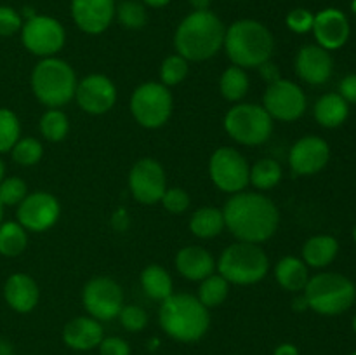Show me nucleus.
Wrapping results in <instances>:
<instances>
[{
	"label": "nucleus",
	"mask_w": 356,
	"mask_h": 355,
	"mask_svg": "<svg viewBox=\"0 0 356 355\" xmlns=\"http://www.w3.org/2000/svg\"><path fill=\"white\" fill-rule=\"evenodd\" d=\"M222 218L226 228L240 242L263 244L277 233L280 212L270 197L243 190L226 202Z\"/></svg>",
	"instance_id": "1"
},
{
	"label": "nucleus",
	"mask_w": 356,
	"mask_h": 355,
	"mask_svg": "<svg viewBox=\"0 0 356 355\" xmlns=\"http://www.w3.org/2000/svg\"><path fill=\"white\" fill-rule=\"evenodd\" d=\"M225 33V24L214 13L193 10L177 26L174 47L188 61H205L214 58L222 47Z\"/></svg>",
	"instance_id": "2"
},
{
	"label": "nucleus",
	"mask_w": 356,
	"mask_h": 355,
	"mask_svg": "<svg viewBox=\"0 0 356 355\" xmlns=\"http://www.w3.org/2000/svg\"><path fill=\"white\" fill-rule=\"evenodd\" d=\"M159 320L167 336L181 343L202 340L211 326L209 308L197 296L177 292L163 299L159 310Z\"/></svg>",
	"instance_id": "3"
},
{
	"label": "nucleus",
	"mask_w": 356,
	"mask_h": 355,
	"mask_svg": "<svg viewBox=\"0 0 356 355\" xmlns=\"http://www.w3.org/2000/svg\"><path fill=\"white\" fill-rule=\"evenodd\" d=\"M225 47L229 61L240 68H259L270 61L275 38L263 23L256 19L235 21L225 33Z\"/></svg>",
	"instance_id": "4"
},
{
	"label": "nucleus",
	"mask_w": 356,
	"mask_h": 355,
	"mask_svg": "<svg viewBox=\"0 0 356 355\" xmlns=\"http://www.w3.org/2000/svg\"><path fill=\"white\" fill-rule=\"evenodd\" d=\"M75 70L56 56L44 58L35 65L31 72V89L35 97L49 108H61L75 97L76 90Z\"/></svg>",
	"instance_id": "5"
},
{
	"label": "nucleus",
	"mask_w": 356,
	"mask_h": 355,
	"mask_svg": "<svg viewBox=\"0 0 356 355\" xmlns=\"http://www.w3.org/2000/svg\"><path fill=\"white\" fill-rule=\"evenodd\" d=\"M305 299L308 308L320 315L344 313L356 299V287L346 275L323 271L308 281L305 287Z\"/></svg>",
	"instance_id": "6"
},
{
	"label": "nucleus",
	"mask_w": 356,
	"mask_h": 355,
	"mask_svg": "<svg viewBox=\"0 0 356 355\" xmlns=\"http://www.w3.org/2000/svg\"><path fill=\"white\" fill-rule=\"evenodd\" d=\"M219 275L229 284L250 285L263 281L270 270V260L259 244L236 242L222 251L218 263Z\"/></svg>",
	"instance_id": "7"
},
{
	"label": "nucleus",
	"mask_w": 356,
	"mask_h": 355,
	"mask_svg": "<svg viewBox=\"0 0 356 355\" xmlns=\"http://www.w3.org/2000/svg\"><path fill=\"white\" fill-rule=\"evenodd\" d=\"M225 131L240 145H263L273 132V118L261 104L238 103L226 113Z\"/></svg>",
	"instance_id": "8"
},
{
	"label": "nucleus",
	"mask_w": 356,
	"mask_h": 355,
	"mask_svg": "<svg viewBox=\"0 0 356 355\" xmlns=\"http://www.w3.org/2000/svg\"><path fill=\"white\" fill-rule=\"evenodd\" d=\"M129 108L139 125L159 129L165 125L172 115V93L162 82H145L134 89Z\"/></svg>",
	"instance_id": "9"
},
{
	"label": "nucleus",
	"mask_w": 356,
	"mask_h": 355,
	"mask_svg": "<svg viewBox=\"0 0 356 355\" xmlns=\"http://www.w3.org/2000/svg\"><path fill=\"white\" fill-rule=\"evenodd\" d=\"M212 183L225 194H238L250 183V166L245 157L232 146H221L209 160Z\"/></svg>",
	"instance_id": "10"
},
{
	"label": "nucleus",
	"mask_w": 356,
	"mask_h": 355,
	"mask_svg": "<svg viewBox=\"0 0 356 355\" xmlns=\"http://www.w3.org/2000/svg\"><path fill=\"white\" fill-rule=\"evenodd\" d=\"M21 40L31 54L40 56V58H52L65 45L66 33L58 19L35 14L21 26Z\"/></svg>",
	"instance_id": "11"
},
{
	"label": "nucleus",
	"mask_w": 356,
	"mask_h": 355,
	"mask_svg": "<svg viewBox=\"0 0 356 355\" xmlns=\"http://www.w3.org/2000/svg\"><path fill=\"white\" fill-rule=\"evenodd\" d=\"M82 301L92 319L113 320L124 306V291L110 277H94L82 291Z\"/></svg>",
	"instance_id": "12"
},
{
	"label": "nucleus",
	"mask_w": 356,
	"mask_h": 355,
	"mask_svg": "<svg viewBox=\"0 0 356 355\" xmlns=\"http://www.w3.org/2000/svg\"><path fill=\"white\" fill-rule=\"evenodd\" d=\"M306 94L298 84L280 79L268 84L263 97L264 110L273 120L294 122L301 118L306 111Z\"/></svg>",
	"instance_id": "13"
},
{
	"label": "nucleus",
	"mask_w": 356,
	"mask_h": 355,
	"mask_svg": "<svg viewBox=\"0 0 356 355\" xmlns=\"http://www.w3.org/2000/svg\"><path fill=\"white\" fill-rule=\"evenodd\" d=\"M129 190L132 197L146 205H153L162 200L167 190L165 171L155 159L138 160L129 173Z\"/></svg>",
	"instance_id": "14"
},
{
	"label": "nucleus",
	"mask_w": 356,
	"mask_h": 355,
	"mask_svg": "<svg viewBox=\"0 0 356 355\" xmlns=\"http://www.w3.org/2000/svg\"><path fill=\"white\" fill-rule=\"evenodd\" d=\"M61 214L59 200L49 191L28 194L17 205V223L28 232L40 233L52 228Z\"/></svg>",
	"instance_id": "15"
},
{
	"label": "nucleus",
	"mask_w": 356,
	"mask_h": 355,
	"mask_svg": "<svg viewBox=\"0 0 356 355\" xmlns=\"http://www.w3.org/2000/svg\"><path fill=\"white\" fill-rule=\"evenodd\" d=\"M75 100L86 113L103 115L117 103V87L103 73L87 75L76 84Z\"/></svg>",
	"instance_id": "16"
},
{
	"label": "nucleus",
	"mask_w": 356,
	"mask_h": 355,
	"mask_svg": "<svg viewBox=\"0 0 356 355\" xmlns=\"http://www.w3.org/2000/svg\"><path fill=\"white\" fill-rule=\"evenodd\" d=\"M329 159V143L318 136H305L298 139L289 152V166L296 176H312L320 173Z\"/></svg>",
	"instance_id": "17"
},
{
	"label": "nucleus",
	"mask_w": 356,
	"mask_h": 355,
	"mask_svg": "<svg viewBox=\"0 0 356 355\" xmlns=\"http://www.w3.org/2000/svg\"><path fill=\"white\" fill-rule=\"evenodd\" d=\"M312 31L315 33L320 47L330 52L337 51L346 44L351 33V26L343 10L329 7L316 14Z\"/></svg>",
	"instance_id": "18"
},
{
	"label": "nucleus",
	"mask_w": 356,
	"mask_h": 355,
	"mask_svg": "<svg viewBox=\"0 0 356 355\" xmlns=\"http://www.w3.org/2000/svg\"><path fill=\"white\" fill-rule=\"evenodd\" d=\"M115 0H72V17L89 35H99L115 17Z\"/></svg>",
	"instance_id": "19"
},
{
	"label": "nucleus",
	"mask_w": 356,
	"mask_h": 355,
	"mask_svg": "<svg viewBox=\"0 0 356 355\" xmlns=\"http://www.w3.org/2000/svg\"><path fill=\"white\" fill-rule=\"evenodd\" d=\"M334 70L332 56L329 51L316 45H305L296 56V73L301 80L312 86H322L330 79Z\"/></svg>",
	"instance_id": "20"
},
{
	"label": "nucleus",
	"mask_w": 356,
	"mask_h": 355,
	"mask_svg": "<svg viewBox=\"0 0 356 355\" xmlns=\"http://www.w3.org/2000/svg\"><path fill=\"white\" fill-rule=\"evenodd\" d=\"M104 338L103 326L92 317H75L63 329V341L73 350L87 352L99 347Z\"/></svg>",
	"instance_id": "21"
},
{
	"label": "nucleus",
	"mask_w": 356,
	"mask_h": 355,
	"mask_svg": "<svg viewBox=\"0 0 356 355\" xmlns=\"http://www.w3.org/2000/svg\"><path fill=\"white\" fill-rule=\"evenodd\" d=\"M3 298L7 305L19 313H28L37 306L40 299V289L33 277L28 274L10 275L3 285Z\"/></svg>",
	"instance_id": "22"
},
{
	"label": "nucleus",
	"mask_w": 356,
	"mask_h": 355,
	"mask_svg": "<svg viewBox=\"0 0 356 355\" xmlns=\"http://www.w3.org/2000/svg\"><path fill=\"white\" fill-rule=\"evenodd\" d=\"M176 268L184 278L202 282L216 271V260L200 246H186L176 254Z\"/></svg>",
	"instance_id": "23"
},
{
	"label": "nucleus",
	"mask_w": 356,
	"mask_h": 355,
	"mask_svg": "<svg viewBox=\"0 0 356 355\" xmlns=\"http://www.w3.org/2000/svg\"><path fill=\"white\" fill-rule=\"evenodd\" d=\"M275 277L285 291L301 292L309 281L308 265L298 256H284L275 267Z\"/></svg>",
	"instance_id": "24"
},
{
	"label": "nucleus",
	"mask_w": 356,
	"mask_h": 355,
	"mask_svg": "<svg viewBox=\"0 0 356 355\" xmlns=\"http://www.w3.org/2000/svg\"><path fill=\"white\" fill-rule=\"evenodd\" d=\"M348 101L341 96L339 93H329L323 94L315 104V113L316 122L323 127H339L346 122L348 115H350V106H348Z\"/></svg>",
	"instance_id": "25"
},
{
	"label": "nucleus",
	"mask_w": 356,
	"mask_h": 355,
	"mask_svg": "<svg viewBox=\"0 0 356 355\" xmlns=\"http://www.w3.org/2000/svg\"><path fill=\"white\" fill-rule=\"evenodd\" d=\"M339 242L332 235H315L302 246V261L312 268H325L336 260Z\"/></svg>",
	"instance_id": "26"
},
{
	"label": "nucleus",
	"mask_w": 356,
	"mask_h": 355,
	"mask_svg": "<svg viewBox=\"0 0 356 355\" xmlns=\"http://www.w3.org/2000/svg\"><path fill=\"white\" fill-rule=\"evenodd\" d=\"M225 228V218H222L221 209L205 205L191 214L190 230L198 239H214Z\"/></svg>",
	"instance_id": "27"
},
{
	"label": "nucleus",
	"mask_w": 356,
	"mask_h": 355,
	"mask_svg": "<svg viewBox=\"0 0 356 355\" xmlns=\"http://www.w3.org/2000/svg\"><path fill=\"white\" fill-rule=\"evenodd\" d=\"M141 287L146 292V296H149L152 299H159V301H163L170 294H174L172 277L160 265H149L143 270Z\"/></svg>",
	"instance_id": "28"
},
{
	"label": "nucleus",
	"mask_w": 356,
	"mask_h": 355,
	"mask_svg": "<svg viewBox=\"0 0 356 355\" xmlns=\"http://www.w3.org/2000/svg\"><path fill=\"white\" fill-rule=\"evenodd\" d=\"M249 77H247V72L240 66L232 65L229 68H226L222 72L221 79H219V90H221L222 97L232 103H236V101L243 100L249 90Z\"/></svg>",
	"instance_id": "29"
},
{
	"label": "nucleus",
	"mask_w": 356,
	"mask_h": 355,
	"mask_svg": "<svg viewBox=\"0 0 356 355\" xmlns=\"http://www.w3.org/2000/svg\"><path fill=\"white\" fill-rule=\"evenodd\" d=\"M284 171L275 159H261L250 167V184L257 190H271L282 181Z\"/></svg>",
	"instance_id": "30"
},
{
	"label": "nucleus",
	"mask_w": 356,
	"mask_h": 355,
	"mask_svg": "<svg viewBox=\"0 0 356 355\" xmlns=\"http://www.w3.org/2000/svg\"><path fill=\"white\" fill-rule=\"evenodd\" d=\"M229 292V282L226 281L222 275L212 274L207 278L200 282V287H198V296L200 303L207 308H214L225 303V299L228 298Z\"/></svg>",
	"instance_id": "31"
},
{
	"label": "nucleus",
	"mask_w": 356,
	"mask_h": 355,
	"mask_svg": "<svg viewBox=\"0 0 356 355\" xmlns=\"http://www.w3.org/2000/svg\"><path fill=\"white\" fill-rule=\"evenodd\" d=\"M26 230L17 221H7L0 225V254L3 256H17L26 249Z\"/></svg>",
	"instance_id": "32"
},
{
	"label": "nucleus",
	"mask_w": 356,
	"mask_h": 355,
	"mask_svg": "<svg viewBox=\"0 0 356 355\" xmlns=\"http://www.w3.org/2000/svg\"><path fill=\"white\" fill-rule=\"evenodd\" d=\"M70 120L68 115L59 108H49L40 118V132L47 141L58 143L68 136Z\"/></svg>",
	"instance_id": "33"
},
{
	"label": "nucleus",
	"mask_w": 356,
	"mask_h": 355,
	"mask_svg": "<svg viewBox=\"0 0 356 355\" xmlns=\"http://www.w3.org/2000/svg\"><path fill=\"white\" fill-rule=\"evenodd\" d=\"M190 73V61L181 54H172L165 58L160 65V82L167 87L177 86Z\"/></svg>",
	"instance_id": "34"
},
{
	"label": "nucleus",
	"mask_w": 356,
	"mask_h": 355,
	"mask_svg": "<svg viewBox=\"0 0 356 355\" xmlns=\"http://www.w3.org/2000/svg\"><path fill=\"white\" fill-rule=\"evenodd\" d=\"M115 16L118 17L122 26L129 28V30H141L148 21L145 3L136 2V0H124L122 3H118L115 9Z\"/></svg>",
	"instance_id": "35"
},
{
	"label": "nucleus",
	"mask_w": 356,
	"mask_h": 355,
	"mask_svg": "<svg viewBox=\"0 0 356 355\" xmlns=\"http://www.w3.org/2000/svg\"><path fill=\"white\" fill-rule=\"evenodd\" d=\"M21 138V124L16 113L7 108H0V153L13 150Z\"/></svg>",
	"instance_id": "36"
},
{
	"label": "nucleus",
	"mask_w": 356,
	"mask_h": 355,
	"mask_svg": "<svg viewBox=\"0 0 356 355\" xmlns=\"http://www.w3.org/2000/svg\"><path fill=\"white\" fill-rule=\"evenodd\" d=\"M14 162L23 167H31L40 162L44 155V146L35 138H19L10 150Z\"/></svg>",
	"instance_id": "37"
},
{
	"label": "nucleus",
	"mask_w": 356,
	"mask_h": 355,
	"mask_svg": "<svg viewBox=\"0 0 356 355\" xmlns=\"http://www.w3.org/2000/svg\"><path fill=\"white\" fill-rule=\"evenodd\" d=\"M28 195V187L21 178H3L0 183V202L3 205H19Z\"/></svg>",
	"instance_id": "38"
},
{
	"label": "nucleus",
	"mask_w": 356,
	"mask_h": 355,
	"mask_svg": "<svg viewBox=\"0 0 356 355\" xmlns=\"http://www.w3.org/2000/svg\"><path fill=\"white\" fill-rule=\"evenodd\" d=\"M120 324L129 333H141L148 326V313L138 305H124L118 313Z\"/></svg>",
	"instance_id": "39"
},
{
	"label": "nucleus",
	"mask_w": 356,
	"mask_h": 355,
	"mask_svg": "<svg viewBox=\"0 0 356 355\" xmlns=\"http://www.w3.org/2000/svg\"><path fill=\"white\" fill-rule=\"evenodd\" d=\"M313 21H315V14L308 9H302V7H298V9H292L291 13L285 17V23H287L289 30H292L294 33H308V31L313 30Z\"/></svg>",
	"instance_id": "40"
},
{
	"label": "nucleus",
	"mask_w": 356,
	"mask_h": 355,
	"mask_svg": "<svg viewBox=\"0 0 356 355\" xmlns=\"http://www.w3.org/2000/svg\"><path fill=\"white\" fill-rule=\"evenodd\" d=\"M160 202L169 212L181 214V212L188 211V207H190V195L183 188H167Z\"/></svg>",
	"instance_id": "41"
},
{
	"label": "nucleus",
	"mask_w": 356,
	"mask_h": 355,
	"mask_svg": "<svg viewBox=\"0 0 356 355\" xmlns=\"http://www.w3.org/2000/svg\"><path fill=\"white\" fill-rule=\"evenodd\" d=\"M21 26H23V21L16 10L6 6L0 7V37H10L19 31Z\"/></svg>",
	"instance_id": "42"
},
{
	"label": "nucleus",
	"mask_w": 356,
	"mask_h": 355,
	"mask_svg": "<svg viewBox=\"0 0 356 355\" xmlns=\"http://www.w3.org/2000/svg\"><path fill=\"white\" fill-rule=\"evenodd\" d=\"M99 354L101 355H131V347L125 340L118 336L103 338L99 343Z\"/></svg>",
	"instance_id": "43"
},
{
	"label": "nucleus",
	"mask_w": 356,
	"mask_h": 355,
	"mask_svg": "<svg viewBox=\"0 0 356 355\" xmlns=\"http://www.w3.org/2000/svg\"><path fill=\"white\" fill-rule=\"evenodd\" d=\"M339 94L348 103H356V73L346 75L339 84Z\"/></svg>",
	"instance_id": "44"
},
{
	"label": "nucleus",
	"mask_w": 356,
	"mask_h": 355,
	"mask_svg": "<svg viewBox=\"0 0 356 355\" xmlns=\"http://www.w3.org/2000/svg\"><path fill=\"white\" fill-rule=\"evenodd\" d=\"M259 72H261V77H263L264 80H266L268 84H273L277 82V80H280V72H278L277 65H273L271 61H266L263 63V65L259 66Z\"/></svg>",
	"instance_id": "45"
},
{
	"label": "nucleus",
	"mask_w": 356,
	"mask_h": 355,
	"mask_svg": "<svg viewBox=\"0 0 356 355\" xmlns=\"http://www.w3.org/2000/svg\"><path fill=\"white\" fill-rule=\"evenodd\" d=\"M273 355H299V350L291 343H284L275 350Z\"/></svg>",
	"instance_id": "46"
},
{
	"label": "nucleus",
	"mask_w": 356,
	"mask_h": 355,
	"mask_svg": "<svg viewBox=\"0 0 356 355\" xmlns=\"http://www.w3.org/2000/svg\"><path fill=\"white\" fill-rule=\"evenodd\" d=\"M188 2H190V6L193 7L195 10H209L212 0H188Z\"/></svg>",
	"instance_id": "47"
},
{
	"label": "nucleus",
	"mask_w": 356,
	"mask_h": 355,
	"mask_svg": "<svg viewBox=\"0 0 356 355\" xmlns=\"http://www.w3.org/2000/svg\"><path fill=\"white\" fill-rule=\"evenodd\" d=\"M145 6L153 7V9H160V7H165L170 0H141Z\"/></svg>",
	"instance_id": "48"
},
{
	"label": "nucleus",
	"mask_w": 356,
	"mask_h": 355,
	"mask_svg": "<svg viewBox=\"0 0 356 355\" xmlns=\"http://www.w3.org/2000/svg\"><path fill=\"white\" fill-rule=\"evenodd\" d=\"M0 355H13V347L3 340H0Z\"/></svg>",
	"instance_id": "49"
},
{
	"label": "nucleus",
	"mask_w": 356,
	"mask_h": 355,
	"mask_svg": "<svg viewBox=\"0 0 356 355\" xmlns=\"http://www.w3.org/2000/svg\"><path fill=\"white\" fill-rule=\"evenodd\" d=\"M3 176H6V166H3L2 159H0V183H2Z\"/></svg>",
	"instance_id": "50"
},
{
	"label": "nucleus",
	"mask_w": 356,
	"mask_h": 355,
	"mask_svg": "<svg viewBox=\"0 0 356 355\" xmlns=\"http://www.w3.org/2000/svg\"><path fill=\"white\" fill-rule=\"evenodd\" d=\"M2 216H3V204L0 202V225H2Z\"/></svg>",
	"instance_id": "51"
},
{
	"label": "nucleus",
	"mask_w": 356,
	"mask_h": 355,
	"mask_svg": "<svg viewBox=\"0 0 356 355\" xmlns=\"http://www.w3.org/2000/svg\"><path fill=\"white\" fill-rule=\"evenodd\" d=\"M353 329H355V333H356V315L353 317Z\"/></svg>",
	"instance_id": "52"
},
{
	"label": "nucleus",
	"mask_w": 356,
	"mask_h": 355,
	"mask_svg": "<svg viewBox=\"0 0 356 355\" xmlns=\"http://www.w3.org/2000/svg\"><path fill=\"white\" fill-rule=\"evenodd\" d=\"M353 239H355V242H356V225H355V230H353Z\"/></svg>",
	"instance_id": "53"
},
{
	"label": "nucleus",
	"mask_w": 356,
	"mask_h": 355,
	"mask_svg": "<svg viewBox=\"0 0 356 355\" xmlns=\"http://www.w3.org/2000/svg\"><path fill=\"white\" fill-rule=\"evenodd\" d=\"M351 355H356V352H353V354H351Z\"/></svg>",
	"instance_id": "54"
}]
</instances>
